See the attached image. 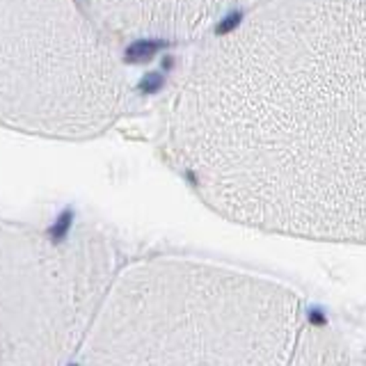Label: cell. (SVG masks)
Returning a JSON list of instances; mask_svg holds the SVG:
<instances>
[{
	"label": "cell",
	"instance_id": "obj_1",
	"mask_svg": "<svg viewBox=\"0 0 366 366\" xmlns=\"http://www.w3.org/2000/svg\"><path fill=\"white\" fill-rule=\"evenodd\" d=\"M167 154L217 215L366 245V0H261L194 53Z\"/></svg>",
	"mask_w": 366,
	"mask_h": 366
},
{
	"label": "cell",
	"instance_id": "obj_7",
	"mask_svg": "<svg viewBox=\"0 0 366 366\" xmlns=\"http://www.w3.org/2000/svg\"><path fill=\"white\" fill-rule=\"evenodd\" d=\"M234 5H238V7H252V5H257V3H261V0H232Z\"/></svg>",
	"mask_w": 366,
	"mask_h": 366
},
{
	"label": "cell",
	"instance_id": "obj_8",
	"mask_svg": "<svg viewBox=\"0 0 366 366\" xmlns=\"http://www.w3.org/2000/svg\"><path fill=\"white\" fill-rule=\"evenodd\" d=\"M364 366H366V355H364Z\"/></svg>",
	"mask_w": 366,
	"mask_h": 366
},
{
	"label": "cell",
	"instance_id": "obj_3",
	"mask_svg": "<svg viewBox=\"0 0 366 366\" xmlns=\"http://www.w3.org/2000/svg\"><path fill=\"white\" fill-rule=\"evenodd\" d=\"M119 39L85 0H0V126L87 140L126 110Z\"/></svg>",
	"mask_w": 366,
	"mask_h": 366
},
{
	"label": "cell",
	"instance_id": "obj_4",
	"mask_svg": "<svg viewBox=\"0 0 366 366\" xmlns=\"http://www.w3.org/2000/svg\"><path fill=\"white\" fill-rule=\"evenodd\" d=\"M119 270L97 229L0 222V366H71Z\"/></svg>",
	"mask_w": 366,
	"mask_h": 366
},
{
	"label": "cell",
	"instance_id": "obj_2",
	"mask_svg": "<svg viewBox=\"0 0 366 366\" xmlns=\"http://www.w3.org/2000/svg\"><path fill=\"white\" fill-rule=\"evenodd\" d=\"M305 327L289 286L154 257L122 266L71 366H291Z\"/></svg>",
	"mask_w": 366,
	"mask_h": 366
},
{
	"label": "cell",
	"instance_id": "obj_5",
	"mask_svg": "<svg viewBox=\"0 0 366 366\" xmlns=\"http://www.w3.org/2000/svg\"><path fill=\"white\" fill-rule=\"evenodd\" d=\"M119 41H179L209 26L224 0H85Z\"/></svg>",
	"mask_w": 366,
	"mask_h": 366
},
{
	"label": "cell",
	"instance_id": "obj_6",
	"mask_svg": "<svg viewBox=\"0 0 366 366\" xmlns=\"http://www.w3.org/2000/svg\"><path fill=\"white\" fill-rule=\"evenodd\" d=\"M291 366H362L335 330L307 323Z\"/></svg>",
	"mask_w": 366,
	"mask_h": 366
}]
</instances>
